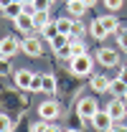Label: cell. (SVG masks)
Returning a JSON list of instances; mask_svg holds the SVG:
<instances>
[{"label":"cell","instance_id":"1","mask_svg":"<svg viewBox=\"0 0 127 132\" xmlns=\"http://www.w3.org/2000/svg\"><path fill=\"white\" fill-rule=\"evenodd\" d=\"M69 66H71V74H74V76H89L92 69H94V61H92L89 53H84V56L69 59Z\"/></svg>","mask_w":127,"mask_h":132},{"label":"cell","instance_id":"2","mask_svg":"<svg viewBox=\"0 0 127 132\" xmlns=\"http://www.w3.org/2000/svg\"><path fill=\"white\" fill-rule=\"evenodd\" d=\"M99 112V104H97L92 97H84V99H79V104H76V114L84 119V122H92V117Z\"/></svg>","mask_w":127,"mask_h":132},{"label":"cell","instance_id":"3","mask_svg":"<svg viewBox=\"0 0 127 132\" xmlns=\"http://www.w3.org/2000/svg\"><path fill=\"white\" fill-rule=\"evenodd\" d=\"M20 48L26 51L28 56L36 59V56H41V53H43V43H41V38H38V36H31V33H28V36L20 41Z\"/></svg>","mask_w":127,"mask_h":132},{"label":"cell","instance_id":"4","mask_svg":"<svg viewBox=\"0 0 127 132\" xmlns=\"http://www.w3.org/2000/svg\"><path fill=\"white\" fill-rule=\"evenodd\" d=\"M59 114H61L59 102H41V104H38V117H41V119L53 122V119H59Z\"/></svg>","mask_w":127,"mask_h":132},{"label":"cell","instance_id":"5","mask_svg":"<svg viewBox=\"0 0 127 132\" xmlns=\"http://www.w3.org/2000/svg\"><path fill=\"white\" fill-rule=\"evenodd\" d=\"M20 48V41H18L15 36H5V38H0V56H5V59H10V56H15Z\"/></svg>","mask_w":127,"mask_h":132},{"label":"cell","instance_id":"6","mask_svg":"<svg viewBox=\"0 0 127 132\" xmlns=\"http://www.w3.org/2000/svg\"><path fill=\"white\" fill-rule=\"evenodd\" d=\"M92 125H94V130H97V132H109L112 127H114V119L109 117V112H107V109H104V112L99 109V112L92 117Z\"/></svg>","mask_w":127,"mask_h":132},{"label":"cell","instance_id":"7","mask_svg":"<svg viewBox=\"0 0 127 132\" xmlns=\"http://www.w3.org/2000/svg\"><path fill=\"white\" fill-rule=\"evenodd\" d=\"M107 112H109V117L114 119V122H120V119H125L127 117V104H125V99H112L109 104H107Z\"/></svg>","mask_w":127,"mask_h":132},{"label":"cell","instance_id":"8","mask_svg":"<svg viewBox=\"0 0 127 132\" xmlns=\"http://www.w3.org/2000/svg\"><path fill=\"white\" fill-rule=\"evenodd\" d=\"M13 79H15V86H18V89H31L36 74L28 71V69H20V71H15V76H13Z\"/></svg>","mask_w":127,"mask_h":132},{"label":"cell","instance_id":"9","mask_svg":"<svg viewBox=\"0 0 127 132\" xmlns=\"http://www.w3.org/2000/svg\"><path fill=\"white\" fill-rule=\"evenodd\" d=\"M97 61L102 66H117V51L114 48H99L97 51Z\"/></svg>","mask_w":127,"mask_h":132},{"label":"cell","instance_id":"10","mask_svg":"<svg viewBox=\"0 0 127 132\" xmlns=\"http://www.w3.org/2000/svg\"><path fill=\"white\" fill-rule=\"evenodd\" d=\"M13 26H15L20 33H31L33 28H36V23H33V15H28V13H20V15L13 20Z\"/></svg>","mask_w":127,"mask_h":132},{"label":"cell","instance_id":"11","mask_svg":"<svg viewBox=\"0 0 127 132\" xmlns=\"http://www.w3.org/2000/svg\"><path fill=\"white\" fill-rule=\"evenodd\" d=\"M89 33L94 36L97 41H104V38L109 36V31H107V28H104V23H102V18H94V20H92V26H89Z\"/></svg>","mask_w":127,"mask_h":132},{"label":"cell","instance_id":"12","mask_svg":"<svg viewBox=\"0 0 127 132\" xmlns=\"http://www.w3.org/2000/svg\"><path fill=\"white\" fill-rule=\"evenodd\" d=\"M109 86H112V79H109V76H104V74L92 76V89H94V92H109Z\"/></svg>","mask_w":127,"mask_h":132},{"label":"cell","instance_id":"13","mask_svg":"<svg viewBox=\"0 0 127 132\" xmlns=\"http://www.w3.org/2000/svg\"><path fill=\"white\" fill-rule=\"evenodd\" d=\"M66 8H69V13H71L74 18H81L84 13H86V8H89V5H86L84 0H69V3H66Z\"/></svg>","mask_w":127,"mask_h":132},{"label":"cell","instance_id":"14","mask_svg":"<svg viewBox=\"0 0 127 132\" xmlns=\"http://www.w3.org/2000/svg\"><path fill=\"white\" fill-rule=\"evenodd\" d=\"M56 76L53 74H41V92H46V94H53L56 92Z\"/></svg>","mask_w":127,"mask_h":132},{"label":"cell","instance_id":"15","mask_svg":"<svg viewBox=\"0 0 127 132\" xmlns=\"http://www.w3.org/2000/svg\"><path fill=\"white\" fill-rule=\"evenodd\" d=\"M69 41H71V43H69L71 59H74V56H84V53H86V46H84V41H81V38H74V36H69Z\"/></svg>","mask_w":127,"mask_h":132},{"label":"cell","instance_id":"16","mask_svg":"<svg viewBox=\"0 0 127 132\" xmlns=\"http://www.w3.org/2000/svg\"><path fill=\"white\" fill-rule=\"evenodd\" d=\"M109 92H112V94H114L117 99H125V97H127V84L122 81L120 76H117V79H112V86H109Z\"/></svg>","mask_w":127,"mask_h":132},{"label":"cell","instance_id":"17","mask_svg":"<svg viewBox=\"0 0 127 132\" xmlns=\"http://www.w3.org/2000/svg\"><path fill=\"white\" fill-rule=\"evenodd\" d=\"M51 20H53V18L48 15V10H36V13H33V23H36V28H38V31H41L43 26H48Z\"/></svg>","mask_w":127,"mask_h":132},{"label":"cell","instance_id":"18","mask_svg":"<svg viewBox=\"0 0 127 132\" xmlns=\"http://www.w3.org/2000/svg\"><path fill=\"white\" fill-rule=\"evenodd\" d=\"M102 23H104V28L109 31V36L112 33H114V36L120 33V20H117L114 15H102Z\"/></svg>","mask_w":127,"mask_h":132},{"label":"cell","instance_id":"19","mask_svg":"<svg viewBox=\"0 0 127 132\" xmlns=\"http://www.w3.org/2000/svg\"><path fill=\"white\" fill-rule=\"evenodd\" d=\"M20 13H23V3H10V5L3 10V15H5V18H10V20H15Z\"/></svg>","mask_w":127,"mask_h":132},{"label":"cell","instance_id":"20","mask_svg":"<svg viewBox=\"0 0 127 132\" xmlns=\"http://www.w3.org/2000/svg\"><path fill=\"white\" fill-rule=\"evenodd\" d=\"M41 36H43L46 41H51V38H56V36H59V26H56V18H53V20H51L48 26H43V28H41Z\"/></svg>","mask_w":127,"mask_h":132},{"label":"cell","instance_id":"21","mask_svg":"<svg viewBox=\"0 0 127 132\" xmlns=\"http://www.w3.org/2000/svg\"><path fill=\"white\" fill-rule=\"evenodd\" d=\"M56 26H59V33L64 36H71L74 31V20H69V18H56Z\"/></svg>","mask_w":127,"mask_h":132},{"label":"cell","instance_id":"22","mask_svg":"<svg viewBox=\"0 0 127 132\" xmlns=\"http://www.w3.org/2000/svg\"><path fill=\"white\" fill-rule=\"evenodd\" d=\"M0 132H13V122L8 114H0Z\"/></svg>","mask_w":127,"mask_h":132},{"label":"cell","instance_id":"23","mask_svg":"<svg viewBox=\"0 0 127 132\" xmlns=\"http://www.w3.org/2000/svg\"><path fill=\"white\" fill-rule=\"evenodd\" d=\"M48 127H51V122L41 119V122H33L31 125V132H48Z\"/></svg>","mask_w":127,"mask_h":132},{"label":"cell","instance_id":"24","mask_svg":"<svg viewBox=\"0 0 127 132\" xmlns=\"http://www.w3.org/2000/svg\"><path fill=\"white\" fill-rule=\"evenodd\" d=\"M10 74V61L5 56H0V76H8Z\"/></svg>","mask_w":127,"mask_h":132},{"label":"cell","instance_id":"25","mask_svg":"<svg viewBox=\"0 0 127 132\" xmlns=\"http://www.w3.org/2000/svg\"><path fill=\"white\" fill-rule=\"evenodd\" d=\"M117 38H120V48H125V51H127V28H120Z\"/></svg>","mask_w":127,"mask_h":132},{"label":"cell","instance_id":"26","mask_svg":"<svg viewBox=\"0 0 127 132\" xmlns=\"http://www.w3.org/2000/svg\"><path fill=\"white\" fill-rule=\"evenodd\" d=\"M33 8L36 10H48L51 8V0H33Z\"/></svg>","mask_w":127,"mask_h":132},{"label":"cell","instance_id":"27","mask_svg":"<svg viewBox=\"0 0 127 132\" xmlns=\"http://www.w3.org/2000/svg\"><path fill=\"white\" fill-rule=\"evenodd\" d=\"M81 33H84V26H81L79 20H74V31H71V36H74V38H81Z\"/></svg>","mask_w":127,"mask_h":132},{"label":"cell","instance_id":"28","mask_svg":"<svg viewBox=\"0 0 127 132\" xmlns=\"http://www.w3.org/2000/svg\"><path fill=\"white\" fill-rule=\"evenodd\" d=\"M104 5H107L109 10H120V8H122V0H104Z\"/></svg>","mask_w":127,"mask_h":132},{"label":"cell","instance_id":"29","mask_svg":"<svg viewBox=\"0 0 127 132\" xmlns=\"http://www.w3.org/2000/svg\"><path fill=\"white\" fill-rule=\"evenodd\" d=\"M109 132H127V125L125 122H114V127H112Z\"/></svg>","mask_w":127,"mask_h":132},{"label":"cell","instance_id":"30","mask_svg":"<svg viewBox=\"0 0 127 132\" xmlns=\"http://www.w3.org/2000/svg\"><path fill=\"white\" fill-rule=\"evenodd\" d=\"M31 92H41V76H36V79H33V84H31Z\"/></svg>","mask_w":127,"mask_h":132},{"label":"cell","instance_id":"31","mask_svg":"<svg viewBox=\"0 0 127 132\" xmlns=\"http://www.w3.org/2000/svg\"><path fill=\"white\" fill-rule=\"evenodd\" d=\"M120 79L127 84V66H125V69H120Z\"/></svg>","mask_w":127,"mask_h":132},{"label":"cell","instance_id":"32","mask_svg":"<svg viewBox=\"0 0 127 132\" xmlns=\"http://www.w3.org/2000/svg\"><path fill=\"white\" fill-rule=\"evenodd\" d=\"M84 3H86V5L92 8V5H97V3H99V0H84Z\"/></svg>","mask_w":127,"mask_h":132},{"label":"cell","instance_id":"33","mask_svg":"<svg viewBox=\"0 0 127 132\" xmlns=\"http://www.w3.org/2000/svg\"><path fill=\"white\" fill-rule=\"evenodd\" d=\"M48 132H61V130H59L56 125H51V127H48Z\"/></svg>","mask_w":127,"mask_h":132},{"label":"cell","instance_id":"34","mask_svg":"<svg viewBox=\"0 0 127 132\" xmlns=\"http://www.w3.org/2000/svg\"><path fill=\"white\" fill-rule=\"evenodd\" d=\"M66 132H81V130H66Z\"/></svg>","mask_w":127,"mask_h":132},{"label":"cell","instance_id":"35","mask_svg":"<svg viewBox=\"0 0 127 132\" xmlns=\"http://www.w3.org/2000/svg\"><path fill=\"white\" fill-rule=\"evenodd\" d=\"M13 3H20V0H13Z\"/></svg>","mask_w":127,"mask_h":132},{"label":"cell","instance_id":"36","mask_svg":"<svg viewBox=\"0 0 127 132\" xmlns=\"http://www.w3.org/2000/svg\"><path fill=\"white\" fill-rule=\"evenodd\" d=\"M125 104H127V97H125Z\"/></svg>","mask_w":127,"mask_h":132},{"label":"cell","instance_id":"37","mask_svg":"<svg viewBox=\"0 0 127 132\" xmlns=\"http://www.w3.org/2000/svg\"><path fill=\"white\" fill-rule=\"evenodd\" d=\"M51 3H56V0H51Z\"/></svg>","mask_w":127,"mask_h":132}]
</instances>
